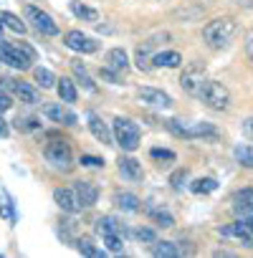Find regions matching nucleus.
<instances>
[{
	"label": "nucleus",
	"mask_w": 253,
	"mask_h": 258,
	"mask_svg": "<svg viewBox=\"0 0 253 258\" xmlns=\"http://www.w3.org/2000/svg\"><path fill=\"white\" fill-rule=\"evenodd\" d=\"M150 157L152 160H157V162H175V152L172 150H165V147H152L150 150Z\"/></svg>",
	"instance_id": "nucleus-37"
},
{
	"label": "nucleus",
	"mask_w": 253,
	"mask_h": 258,
	"mask_svg": "<svg viewBox=\"0 0 253 258\" xmlns=\"http://www.w3.org/2000/svg\"><path fill=\"white\" fill-rule=\"evenodd\" d=\"M240 129H243V135H245L248 140H253V116H248V119H243V124H240Z\"/></svg>",
	"instance_id": "nucleus-45"
},
{
	"label": "nucleus",
	"mask_w": 253,
	"mask_h": 258,
	"mask_svg": "<svg viewBox=\"0 0 253 258\" xmlns=\"http://www.w3.org/2000/svg\"><path fill=\"white\" fill-rule=\"evenodd\" d=\"M135 235H137L140 240H145V243H150V245H152V243L157 240V233H155V228H147V225H142V228H137V230H135Z\"/></svg>",
	"instance_id": "nucleus-40"
},
{
	"label": "nucleus",
	"mask_w": 253,
	"mask_h": 258,
	"mask_svg": "<svg viewBox=\"0 0 253 258\" xmlns=\"http://www.w3.org/2000/svg\"><path fill=\"white\" fill-rule=\"evenodd\" d=\"M233 157L240 167H253V147L250 145H235L233 147Z\"/></svg>",
	"instance_id": "nucleus-34"
},
{
	"label": "nucleus",
	"mask_w": 253,
	"mask_h": 258,
	"mask_svg": "<svg viewBox=\"0 0 253 258\" xmlns=\"http://www.w3.org/2000/svg\"><path fill=\"white\" fill-rule=\"evenodd\" d=\"M0 218L8 220L11 225H16V203L11 200L8 192H0Z\"/></svg>",
	"instance_id": "nucleus-32"
},
{
	"label": "nucleus",
	"mask_w": 253,
	"mask_h": 258,
	"mask_svg": "<svg viewBox=\"0 0 253 258\" xmlns=\"http://www.w3.org/2000/svg\"><path fill=\"white\" fill-rule=\"evenodd\" d=\"M150 215L155 218V223L160 225V228H172L175 225V218L167 213V210H157V208H150Z\"/></svg>",
	"instance_id": "nucleus-36"
},
{
	"label": "nucleus",
	"mask_w": 253,
	"mask_h": 258,
	"mask_svg": "<svg viewBox=\"0 0 253 258\" xmlns=\"http://www.w3.org/2000/svg\"><path fill=\"white\" fill-rule=\"evenodd\" d=\"M43 114H46L51 121L64 124V126H74V124L79 121L76 111H71L69 106H61V104H46V106H43Z\"/></svg>",
	"instance_id": "nucleus-14"
},
{
	"label": "nucleus",
	"mask_w": 253,
	"mask_h": 258,
	"mask_svg": "<svg viewBox=\"0 0 253 258\" xmlns=\"http://www.w3.org/2000/svg\"><path fill=\"white\" fill-rule=\"evenodd\" d=\"M23 104H41V94L36 86H31L28 81H13V89H11Z\"/></svg>",
	"instance_id": "nucleus-17"
},
{
	"label": "nucleus",
	"mask_w": 253,
	"mask_h": 258,
	"mask_svg": "<svg viewBox=\"0 0 253 258\" xmlns=\"http://www.w3.org/2000/svg\"><path fill=\"white\" fill-rule=\"evenodd\" d=\"M233 210H235L238 218H243V215H253V190H250V187L235 192V198H233Z\"/></svg>",
	"instance_id": "nucleus-18"
},
{
	"label": "nucleus",
	"mask_w": 253,
	"mask_h": 258,
	"mask_svg": "<svg viewBox=\"0 0 253 258\" xmlns=\"http://www.w3.org/2000/svg\"><path fill=\"white\" fill-rule=\"evenodd\" d=\"M76 250H79L81 255H94V258H101V255H104V250L96 248L94 238H89V235H81V238L76 240Z\"/></svg>",
	"instance_id": "nucleus-31"
},
{
	"label": "nucleus",
	"mask_w": 253,
	"mask_h": 258,
	"mask_svg": "<svg viewBox=\"0 0 253 258\" xmlns=\"http://www.w3.org/2000/svg\"><path fill=\"white\" fill-rule=\"evenodd\" d=\"M116 167H119V175H121L124 180H130V182H140V180L145 177L142 162L135 160V157H130V155H121V157L116 160Z\"/></svg>",
	"instance_id": "nucleus-12"
},
{
	"label": "nucleus",
	"mask_w": 253,
	"mask_h": 258,
	"mask_svg": "<svg viewBox=\"0 0 253 258\" xmlns=\"http://www.w3.org/2000/svg\"><path fill=\"white\" fill-rule=\"evenodd\" d=\"M238 33V23L230 18V16H220V18H213V21H208L205 23V28H203V41L210 46V48H225L230 41H233V36Z\"/></svg>",
	"instance_id": "nucleus-1"
},
{
	"label": "nucleus",
	"mask_w": 253,
	"mask_h": 258,
	"mask_svg": "<svg viewBox=\"0 0 253 258\" xmlns=\"http://www.w3.org/2000/svg\"><path fill=\"white\" fill-rule=\"evenodd\" d=\"M200 13H203V8H185V11H177V13H175V18H182V21H195Z\"/></svg>",
	"instance_id": "nucleus-43"
},
{
	"label": "nucleus",
	"mask_w": 253,
	"mask_h": 258,
	"mask_svg": "<svg viewBox=\"0 0 253 258\" xmlns=\"http://www.w3.org/2000/svg\"><path fill=\"white\" fill-rule=\"evenodd\" d=\"M215 255H233V250H225L223 248V250H215Z\"/></svg>",
	"instance_id": "nucleus-47"
},
{
	"label": "nucleus",
	"mask_w": 253,
	"mask_h": 258,
	"mask_svg": "<svg viewBox=\"0 0 253 258\" xmlns=\"http://www.w3.org/2000/svg\"><path fill=\"white\" fill-rule=\"evenodd\" d=\"M53 200H56V205H58L64 213H69V215H76V213L81 210V203H79L74 187H56V190H53Z\"/></svg>",
	"instance_id": "nucleus-13"
},
{
	"label": "nucleus",
	"mask_w": 253,
	"mask_h": 258,
	"mask_svg": "<svg viewBox=\"0 0 253 258\" xmlns=\"http://www.w3.org/2000/svg\"><path fill=\"white\" fill-rule=\"evenodd\" d=\"M101 240H104L106 250H111V253H121V250H124L121 233H106V235H101Z\"/></svg>",
	"instance_id": "nucleus-35"
},
{
	"label": "nucleus",
	"mask_w": 253,
	"mask_h": 258,
	"mask_svg": "<svg viewBox=\"0 0 253 258\" xmlns=\"http://www.w3.org/2000/svg\"><path fill=\"white\" fill-rule=\"evenodd\" d=\"M13 106V96L8 94V89H3V86H0V114H3V111H8Z\"/></svg>",
	"instance_id": "nucleus-42"
},
{
	"label": "nucleus",
	"mask_w": 253,
	"mask_h": 258,
	"mask_svg": "<svg viewBox=\"0 0 253 258\" xmlns=\"http://www.w3.org/2000/svg\"><path fill=\"white\" fill-rule=\"evenodd\" d=\"M152 46H155V41H147V43L137 46V51H135V63H137L140 71H147V69L152 66Z\"/></svg>",
	"instance_id": "nucleus-24"
},
{
	"label": "nucleus",
	"mask_w": 253,
	"mask_h": 258,
	"mask_svg": "<svg viewBox=\"0 0 253 258\" xmlns=\"http://www.w3.org/2000/svg\"><path fill=\"white\" fill-rule=\"evenodd\" d=\"M3 28H6V26H3V23H0V38H3Z\"/></svg>",
	"instance_id": "nucleus-48"
},
{
	"label": "nucleus",
	"mask_w": 253,
	"mask_h": 258,
	"mask_svg": "<svg viewBox=\"0 0 253 258\" xmlns=\"http://www.w3.org/2000/svg\"><path fill=\"white\" fill-rule=\"evenodd\" d=\"M182 63V56L177 51H157L152 53V66L155 69H177Z\"/></svg>",
	"instance_id": "nucleus-20"
},
{
	"label": "nucleus",
	"mask_w": 253,
	"mask_h": 258,
	"mask_svg": "<svg viewBox=\"0 0 253 258\" xmlns=\"http://www.w3.org/2000/svg\"><path fill=\"white\" fill-rule=\"evenodd\" d=\"M0 23H3L6 28H11L13 33H18V36H23L28 28H26V23L16 16V13H11V11H0Z\"/></svg>",
	"instance_id": "nucleus-27"
},
{
	"label": "nucleus",
	"mask_w": 253,
	"mask_h": 258,
	"mask_svg": "<svg viewBox=\"0 0 253 258\" xmlns=\"http://www.w3.org/2000/svg\"><path fill=\"white\" fill-rule=\"evenodd\" d=\"M243 51H245V58L253 63V31L245 33V43H243Z\"/></svg>",
	"instance_id": "nucleus-44"
},
{
	"label": "nucleus",
	"mask_w": 253,
	"mask_h": 258,
	"mask_svg": "<svg viewBox=\"0 0 253 258\" xmlns=\"http://www.w3.org/2000/svg\"><path fill=\"white\" fill-rule=\"evenodd\" d=\"M11 135V126H8V121L3 119V114H0V140H6Z\"/></svg>",
	"instance_id": "nucleus-46"
},
{
	"label": "nucleus",
	"mask_w": 253,
	"mask_h": 258,
	"mask_svg": "<svg viewBox=\"0 0 253 258\" xmlns=\"http://www.w3.org/2000/svg\"><path fill=\"white\" fill-rule=\"evenodd\" d=\"M99 79H101V81H109V84H121V81H119V71H114V69H109V66L99 69Z\"/></svg>",
	"instance_id": "nucleus-41"
},
{
	"label": "nucleus",
	"mask_w": 253,
	"mask_h": 258,
	"mask_svg": "<svg viewBox=\"0 0 253 258\" xmlns=\"http://www.w3.org/2000/svg\"><path fill=\"white\" fill-rule=\"evenodd\" d=\"M23 16L31 21V26H33V31H38L41 36H58L61 33V28H58V23L46 13V11H41V8H36V6H26L23 8Z\"/></svg>",
	"instance_id": "nucleus-7"
},
{
	"label": "nucleus",
	"mask_w": 253,
	"mask_h": 258,
	"mask_svg": "<svg viewBox=\"0 0 253 258\" xmlns=\"http://www.w3.org/2000/svg\"><path fill=\"white\" fill-rule=\"evenodd\" d=\"M104 66H109V69H114V71H119V74H124L126 69H130V56H126V51L121 48V46H114V48H109L106 51V56H104Z\"/></svg>",
	"instance_id": "nucleus-16"
},
{
	"label": "nucleus",
	"mask_w": 253,
	"mask_h": 258,
	"mask_svg": "<svg viewBox=\"0 0 253 258\" xmlns=\"http://www.w3.org/2000/svg\"><path fill=\"white\" fill-rule=\"evenodd\" d=\"M137 99L147 106H155V109H170L172 106V96L165 94L162 89H152V86L137 89Z\"/></svg>",
	"instance_id": "nucleus-11"
},
{
	"label": "nucleus",
	"mask_w": 253,
	"mask_h": 258,
	"mask_svg": "<svg viewBox=\"0 0 253 258\" xmlns=\"http://www.w3.org/2000/svg\"><path fill=\"white\" fill-rule=\"evenodd\" d=\"M152 255H157V258H177V255H182V248L177 243H172V240H155L152 243Z\"/></svg>",
	"instance_id": "nucleus-21"
},
{
	"label": "nucleus",
	"mask_w": 253,
	"mask_h": 258,
	"mask_svg": "<svg viewBox=\"0 0 253 258\" xmlns=\"http://www.w3.org/2000/svg\"><path fill=\"white\" fill-rule=\"evenodd\" d=\"M111 135L116 140V145L124 150V152H135L140 147V126L126 119V116H116L114 119V126H111Z\"/></svg>",
	"instance_id": "nucleus-6"
},
{
	"label": "nucleus",
	"mask_w": 253,
	"mask_h": 258,
	"mask_svg": "<svg viewBox=\"0 0 253 258\" xmlns=\"http://www.w3.org/2000/svg\"><path fill=\"white\" fill-rule=\"evenodd\" d=\"M187 180H190V172H187V167H182V170H175V172L170 175V182H172V187H175V190H182V187L187 185Z\"/></svg>",
	"instance_id": "nucleus-38"
},
{
	"label": "nucleus",
	"mask_w": 253,
	"mask_h": 258,
	"mask_svg": "<svg viewBox=\"0 0 253 258\" xmlns=\"http://www.w3.org/2000/svg\"><path fill=\"white\" fill-rule=\"evenodd\" d=\"M74 192H76L81 208H94L96 200H99V187L94 182H89V180H76L74 182Z\"/></svg>",
	"instance_id": "nucleus-15"
},
{
	"label": "nucleus",
	"mask_w": 253,
	"mask_h": 258,
	"mask_svg": "<svg viewBox=\"0 0 253 258\" xmlns=\"http://www.w3.org/2000/svg\"><path fill=\"white\" fill-rule=\"evenodd\" d=\"M71 13H74L79 21H86V23H96V21H99V11H94V8L79 3V0H71Z\"/></svg>",
	"instance_id": "nucleus-26"
},
{
	"label": "nucleus",
	"mask_w": 253,
	"mask_h": 258,
	"mask_svg": "<svg viewBox=\"0 0 253 258\" xmlns=\"http://www.w3.org/2000/svg\"><path fill=\"white\" fill-rule=\"evenodd\" d=\"M79 165H81V167H94V170H101L106 162H104L101 157H96V155H81V157H79Z\"/></svg>",
	"instance_id": "nucleus-39"
},
{
	"label": "nucleus",
	"mask_w": 253,
	"mask_h": 258,
	"mask_svg": "<svg viewBox=\"0 0 253 258\" xmlns=\"http://www.w3.org/2000/svg\"><path fill=\"white\" fill-rule=\"evenodd\" d=\"M13 126L18 129V132H38L41 129V116H33V114H18L13 119Z\"/></svg>",
	"instance_id": "nucleus-23"
},
{
	"label": "nucleus",
	"mask_w": 253,
	"mask_h": 258,
	"mask_svg": "<svg viewBox=\"0 0 253 258\" xmlns=\"http://www.w3.org/2000/svg\"><path fill=\"white\" fill-rule=\"evenodd\" d=\"M56 91H58V99H61V101H66V104H74V101H76V96H79L76 84H74L71 79H66V76H61V79H58Z\"/></svg>",
	"instance_id": "nucleus-25"
},
{
	"label": "nucleus",
	"mask_w": 253,
	"mask_h": 258,
	"mask_svg": "<svg viewBox=\"0 0 253 258\" xmlns=\"http://www.w3.org/2000/svg\"><path fill=\"white\" fill-rule=\"evenodd\" d=\"M218 233L225 235V238H240L245 245L253 248V215H243L230 225H220Z\"/></svg>",
	"instance_id": "nucleus-9"
},
{
	"label": "nucleus",
	"mask_w": 253,
	"mask_h": 258,
	"mask_svg": "<svg viewBox=\"0 0 253 258\" xmlns=\"http://www.w3.org/2000/svg\"><path fill=\"white\" fill-rule=\"evenodd\" d=\"M187 187H190L195 195H208V192L218 190V180H215V177H198V180H193Z\"/></svg>",
	"instance_id": "nucleus-30"
},
{
	"label": "nucleus",
	"mask_w": 253,
	"mask_h": 258,
	"mask_svg": "<svg viewBox=\"0 0 253 258\" xmlns=\"http://www.w3.org/2000/svg\"><path fill=\"white\" fill-rule=\"evenodd\" d=\"M94 228H96L99 235H106V233H121V225H119L116 218H111V215H101V218L94 223Z\"/></svg>",
	"instance_id": "nucleus-33"
},
{
	"label": "nucleus",
	"mask_w": 253,
	"mask_h": 258,
	"mask_svg": "<svg viewBox=\"0 0 253 258\" xmlns=\"http://www.w3.org/2000/svg\"><path fill=\"white\" fill-rule=\"evenodd\" d=\"M33 79H36V84L41 86V89H51L58 79H56V74L51 71V69H46V66H36L33 69Z\"/></svg>",
	"instance_id": "nucleus-28"
},
{
	"label": "nucleus",
	"mask_w": 253,
	"mask_h": 258,
	"mask_svg": "<svg viewBox=\"0 0 253 258\" xmlns=\"http://www.w3.org/2000/svg\"><path fill=\"white\" fill-rule=\"evenodd\" d=\"M89 129H91V135H94L101 145H114V142H111V140H114V135H111V129L101 121V116L89 114Z\"/></svg>",
	"instance_id": "nucleus-19"
},
{
	"label": "nucleus",
	"mask_w": 253,
	"mask_h": 258,
	"mask_svg": "<svg viewBox=\"0 0 253 258\" xmlns=\"http://www.w3.org/2000/svg\"><path fill=\"white\" fill-rule=\"evenodd\" d=\"M198 96L213 111H228L230 109V101H233L228 86L220 84V81H215V79H205L203 86H200V91H198Z\"/></svg>",
	"instance_id": "nucleus-3"
},
{
	"label": "nucleus",
	"mask_w": 253,
	"mask_h": 258,
	"mask_svg": "<svg viewBox=\"0 0 253 258\" xmlns=\"http://www.w3.org/2000/svg\"><path fill=\"white\" fill-rule=\"evenodd\" d=\"M64 46L71 48V51H76V53H96L99 51V41H94L91 36H86L81 31H66Z\"/></svg>",
	"instance_id": "nucleus-10"
},
{
	"label": "nucleus",
	"mask_w": 253,
	"mask_h": 258,
	"mask_svg": "<svg viewBox=\"0 0 253 258\" xmlns=\"http://www.w3.org/2000/svg\"><path fill=\"white\" fill-rule=\"evenodd\" d=\"M203 81H205V63H203V61H190V63L182 69V76H180V86H182V91L198 96Z\"/></svg>",
	"instance_id": "nucleus-8"
},
{
	"label": "nucleus",
	"mask_w": 253,
	"mask_h": 258,
	"mask_svg": "<svg viewBox=\"0 0 253 258\" xmlns=\"http://www.w3.org/2000/svg\"><path fill=\"white\" fill-rule=\"evenodd\" d=\"M71 71H74V76L79 79V84H81L86 91H96V84L91 81V76H89V71H86V66H84L81 61H74V63H71Z\"/></svg>",
	"instance_id": "nucleus-29"
},
{
	"label": "nucleus",
	"mask_w": 253,
	"mask_h": 258,
	"mask_svg": "<svg viewBox=\"0 0 253 258\" xmlns=\"http://www.w3.org/2000/svg\"><path fill=\"white\" fill-rule=\"evenodd\" d=\"M167 129L172 135L182 137V140H200V137H210L215 140L218 137V129L208 121H182V119H170L167 121Z\"/></svg>",
	"instance_id": "nucleus-5"
},
{
	"label": "nucleus",
	"mask_w": 253,
	"mask_h": 258,
	"mask_svg": "<svg viewBox=\"0 0 253 258\" xmlns=\"http://www.w3.org/2000/svg\"><path fill=\"white\" fill-rule=\"evenodd\" d=\"M114 205L121 208L124 213H137L142 208V200L135 195V192H116L114 195Z\"/></svg>",
	"instance_id": "nucleus-22"
},
{
	"label": "nucleus",
	"mask_w": 253,
	"mask_h": 258,
	"mask_svg": "<svg viewBox=\"0 0 253 258\" xmlns=\"http://www.w3.org/2000/svg\"><path fill=\"white\" fill-rule=\"evenodd\" d=\"M38 58L36 48L28 46L26 41H16V43H8L0 38V61H6L11 69H18V71H28L33 66V61Z\"/></svg>",
	"instance_id": "nucleus-2"
},
{
	"label": "nucleus",
	"mask_w": 253,
	"mask_h": 258,
	"mask_svg": "<svg viewBox=\"0 0 253 258\" xmlns=\"http://www.w3.org/2000/svg\"><path fill=\"white\" fill-rule=\"evenodd\" d=\"M43 157H46V162H48L53 170H58V172H71V167L76 165V162H74L71 145H69L66 140H58V137L51 140V142H46Z\"/></svg>",
	"instance_id": "nucleus-4"
}]
</instances>
